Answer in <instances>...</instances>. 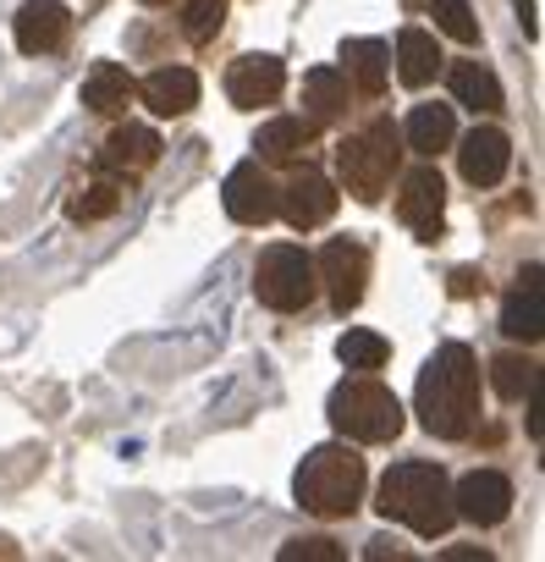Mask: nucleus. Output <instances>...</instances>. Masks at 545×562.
<instances>
[{"label":"nucleus","instance_id":"nucleus-16","mask_svg":"<svg viewBox=\"0 0 545 562\" xmlns=\"http://www.w3.org/2000/svg\"><path fill=\"white\" fill-rule=\"evenodd\" d=\"M160 133L155 127H138V122H122L111 138H105V149H100V166L105 171H116V177H144L155 160H160Z\"/></svg>","mask_w":545,"mask_h":562},{"label":"nucleus","instance_id":"nucleus-33","mask_svg":"<svg viewBox=\"0 0 545 562\" xmlns=\"http://www.w3.org/2000/svg\"><path fill=\"white\" fill-rule=\"evenodd\" d=\"M518 23H523V34H529V40L540 34V29H534V0H518Z\"/></svg>","mask_w":545,"mask_h":562},{"label":"nucleus","instance_id":"nucleus-28","mask_svg":"<svg viewBox=\"0 0 545 562\" xmlns=\"http://www.w3.org/2000/svg\"><path fill=\"white\" fill-rule=\"evenodd\" d=\"M490 386H496L507 403H518V397L534 386V364H529L523 353H496V359H490Z\"/></svg>","mask_w":545,"mask_h":562},{"label":"nucleus","instance_id":"nucleus-29","mask_svg":"<svg viewBox=\"0 0 545 562\" xmlns=\"http://www.w3.org/2000/svg\"><path fill=\"white\" fill-rule=\"evenodd\" d=\"M430 18H435V29H441L446 40L479 45V23H474V12H468V0H430Z\"/></svg>","mask_w":545,"mask_h":562},{"label":"nucleus","instance_id":"nucleus-3","mask_svg":"<svg viewBox=\"0 0 545 562\" xmlns=\"http://www.w3.org/2000/svg\"><path fill=\"white\" fill-rule=\"evenodd\" d=\"M364 485H370L364 458H359L353 447H342V441L315 447V452L298 463V474H293V496H298V507L315 513V518H353L359 502H364Z\"/></svg>","mask_w":545,"mask_h":562},{"label":"nucleus","instance_id":"nucleus-25","mask_svg":"<svg viewBox=\"0 0 545 562\" xmlns=\"http://www.w3.org/2000/svg\"><path fill=\"white\" fill-rule=\"evenodd\" d=\"M67 210H72V221H105V215L122 210V182H116V177H100V182L78 188Z\"/></svg>","mask_w":545,"mask_h":562},{"label":"nucleus","instance_id":"nucleus-9","mask_svg":"<svg viewBox=\"0 0 545 562\" xmlns=\"http://www.w3.org/2000/svg\"><path fill=\"white\" fill-rule=\"evenodd\" d=\"M397 215L402 226L419 232V243H435L446 232V182L435 166H413L402 177V193H397Z\"/></svg>","mask_w":545,"mask_h":562},{"label":"nucleus","instance_id":"nucleus-14","mask_svg":"<svg viewBox=\"0 0 545 562\" xmlns=\"http://www.w3.org/2000/svg\"><path fill=\"white\" fill-rule=\"evenodd\" d=\"M512 166V138L501 127H474L463 144H457V171L468 188H496Z\"/></svg>","mask_w":545,"mask_h":562},{"label":"nucleus","instance_id":"nucleus-26","mask_svg":"<svg viewBox=\"0 0 545 562\" xmlns=\"http://www.w3.org/2000/svg\"><path fill=\"white\" fill-rule=\"evenodd\" d=\"M337 359L348 364V370H381L386 359H391V342L381 337V331H348L342 342H337Z\"/></svg>","mask_w":545,"mask_h":562},{"label":"nucleus","instance_id":"nucleus-7","mask_svg":"<svg viewBox=\"0 0 545 562\" xmlns=\"http://www.w3.org/2000/svg\"><path fill=\"white\" fill-rule=\"evenodd\" d=\"M315 276H320V288L331 293L337 315L359 310L364 304V281H370V248L353 243V237H331L315 259Z\"/></svg>","mask_w":545,"mask_h":562},{"label":"nucleus","instance_id":"nucleus-23","mask_svg":"<svg viewBox=\"0 0 545 562\" xmlns=\"http://www.w3.org/2000/svg\"><path fill=\"white\" fill-rule=\"evenodd\" d=\"M402 138H408V149H413V155L435 160V155H441V149H452V138H457V116H452V105H413V111H408Z\"/></svg>","mask_w":545,"mask_h":562},{"label":"nucleus","instance_id":"nucleus-18","mask_svg":"<svg viewBox=\"0 0 545 562\" xmlns=\"http://www.w3.org/2000/svg\"><path fill=\"white\" fill-rule=\"evenodd\" d=\"M446 89H452V100H457V105H468L474 116H496V111H507L501 78H496L485 61H452Z\"/></svg>","mask_w":545,"mask_h":562},{"label":"nucleus","instance_id":"nucleus-6","mask_svg":"<svg viewBox=\"0 0 545 562\" xmlns=\"http://www.w3.org/2000/svg\"><path fill=\"white\" fill-rule=\"evenodd\" d=\"M320 293V276H315V259L298 248V243H270L259 248V265H253V299L276 315H298L309 310Z\"/></svg>","mask_w":545,"mask_h":562},{"label":"nucleus","instance_id":"nucleus-11","mask_svg":"<svg viewBox=\"0 0 545 562\" xmlns=\"http://www.w3.org/2000/svg\"><path fill=\"white\" fill-rule=\"evenodd\" d=\"M220 199H226V215H231L237 226H264L270 215H276V182L264 177V160H242V166H231Z\"/></svg>","mask_w":545,"mask_h":562},{"label":"nucleus","instance_id":"nucleus-1","mask_svg":"<svg viewBox=\"0 0 545 562\" xmlns=\"http://www.w3.org/2000/svg\"><path fill=\"white\" fill-rule=\"evenodd\" d=\"M413 414L435 441H463L479 425V359H474V348L446 342L430 353V364L419 370Z\"/></svg>","mask_w":545,"mask_h":562},{"label":"nucleus","instance_id":"nucleus-30","mask_svg":"<svg viewBox=\"0 0 545 562\" xmlns=\"http://www.w3.org/2000/svg\"><path fill=\"white\" fill-rule=\"evenodd\" d=\"M282 562H342V546L326 540V535H304V540L282 546Z\"/></svg>","mask_w":545,"mask_h":562},{"label":"nucleus","instance_id":"nucleus-31","mask_svg":"<svg viewBox=\"0 0 545 562\" xmlns=\"http://www.w3.org/2000/svg\"><path fill=\"white\" fill-rule=\"evenodd\" d=\"M364 557H370V562H386V557H397V562H408V551H402V546H397V540H391V535H375V540H370V551H364Z\"/></svg>","mask_w":545,"mask_h":562},{"label":"nucleus","instance_id":"nucleus-24","mask_svg":"<svg viewBox=\"0 0 545 562\" xmlns=\"http://www.w3.org/2000/svg\"><path fill=\"white\" fill-rule=\"evenodd\" d=\"M435 72H441V45H435V34L402 29V34H397V78H402L408 89H424Z\"/></svg>","mask_w":545,"mask_h":562},{"label":"nucleus","instance_id":"nucleus-12","mask_svg":"<svg viewBox=\"0 0 545 562\" xmlns=\"http://www.w3.org/2000/svg\"><path fill=\"white\" fill-rule=\"evenodd\" d=\"M282 89H287V67H282L276 56H242V61H231V72H226V100H231L237 111L276 105Z\"/></svg>","mask_w":545,"mask_h":562},{"label":"nucleus","instance_id":"nucleus-20","mask_svg":"<svg viewBox=\"0 0 545 562\" xmlns=\"http://www.w3.org/2000/svg\"><path fill=\"white\" fill-rule=\"evenodd\" d=\"M138 100L155 111V116H188L198 105V78L188 67H160L138 83Z\"/></svg>","mask_w":545,"mask_h":562},{"label":"nucleus","instance_id":"nucleus-19","mask_svg":"<svg viewBox=\"0 0 545 562\" xmlns=\"http://www.w3.org/2000/svg\"><path fill=\"white\" fill-rule=\"evenodd\" d=\"M342 78L364 100H381L386 94V78H391V50L381 40H348L342 45Z\"/></svg>","mask_w":545,"mask_h":562},{"label":"nucleus","instance_id":"nucleus-32","mask_svg":"<svg viewBox=\"0 0 545 562\" xmlns=\"http://www.w3.org/2000/svg\"><path fill=\"white\" fill-rule=\"evenodd\" d=\"M446 562H490V551H479V546H452V551H441Z\"/></svg>","mask_w":545,"mask_h":562},{"label":"nucleus","instance_id":"nucleus-17","mask_svg":"<svg viewBox=\"0 0 545 562\" xmlns=\"http://www.w3.org/2000/svg\"><path fill=\"white\" fill-rule=\"evenodd\" d=\"M315 122L309 116H276V122H264L259 127V138H253V149H259V160H276V166H298V160H309V149H315Z\"/></svg>","mask_w":545,"mask_h":562},{"label":"nucleus","instance_id":"nucleus-10","mask_svg":"<svg viewBox=\"0 0 545 562\" xmlns=\"http://www.w3.org/2000/svg\"><path fill=\"white\" fill-rule=\"evenodd\" d=\"M452 507H457V518H468L479 529H496L512 513V480L501 469H474L452 485Z\"/></svg>","mask_w":545,"mask_h":562},{"label":"nucleus","instance_id":"nucleus-13","mask_svg":"<svg viewBox=\"0 0 545 562\" xmlns=\"http://www.w3.org/2000/svg\"><path fill=\"white\" fill-rule=\"evenodd\" d=\"M67 34H72V18H67L61 0H23L18 18H12V40H18L23 56H50V50L67 45Z\"/></svg>","mask_w":545,"mask_h":562},{"label":"nucleus","instance_id":"nucleus-8","mask_svg":"<svg viewBox=\"0 0 545 562\" xmlns=\"http://www.w3.org/2000/svg\"><path fill=\"white\" fill-rule=\"evenodd\" d=\"M337 204H342V193H337L331 177L315 171V166H304L287 188H276V215H287L293 232H315V226H326V221L337 215Z\"/></svg>","mask_w":545,"mask_h":562},{"label":"nucleus","instance_id":"nucleus-4","mask_svg":"<svg viewBox=\"0 0 545 562\" xmlns=\"http://www.w3.org/2000/svg\"><path fill=\"white\" fill-rule=\"evenodd\" d=\"M397 166H402V133H397L391 116H381L364 133H348L337 144V177H342V188L359 204H381L391 177H397Z\"/></svg>","mask_w":545,"mask_h":562},{"label":"nucleus","instance_id":"nucleus-15","mask_svg":"<svg viewBox=\"0 0 545 562\" xmlns=\"http://www.w3.org/2000/svg\"><path fill=\"white\" fill-rule=\"evenodd\" d=\"M501 337L512 342H540L545 337V288H540V265L518 270V288L501 304Z\"/></svg>","mask_w":545,"mask_h":562},{"label":"nucleus","instance_id":"nucleus-21","mask_svg":"<svg viewBox=\"0 0 545 562\" xmlns=\"http://www.w3.org/2000/svg\"><path fill=\"white\" fill-rule=\"evenodd\" d=\"M133 100H138V78L116 61H94V72L83 78V105L94 116H122Z\"/></svg>","mask_w":545,"mask_h":562},{"label":"nucleus","instance_id":"nucleus-2","mask_svg":"<svg viewBox=\"0 0 545 562\" xmlns=\"http://www.w3.org/2000/svg\"><path fill=\"white\" fill-rule=\"evenodd\" d=\"M391 524H408L413 535L435 540L457 524V507H452V480L441 463H424V458H408V463H391L386 480H381V502H375Z\"/></svg>","mask_w":545,"mask_h":562},{"label":"nucleus","instance_id":"nucleus-34","mask_svg":"<svg viewBox=\"0 0 545 562\" xmlns=\"http://www.w3.org/2000/svg\"><path fill=\"white\" fill-rule=\"evenodd\" d=\"M144 7H171V0H144Z\"/></svg>","mask_w":545,"mask_h":562},{"label":"nucleus","instance_id":"nucleus-27","mask_svg":"<svg viewBox=\"0 0 545 562\" xmlns=\"http://www.w3.org/2000/svg\"><path fill=\"white\" fill-rule=\"evenodd\" d=\"M226 7L231 0H182V34L193 45H209L220 34V23H226Z\"/></svg>","mask_w":545,"mask_h":562},{"label":"nucleus","instance_id":"nucleus-22","mask_svg":"<svg viewBox=\"0 0 545 562\" xmlns=\"http://www.w3.org/2000/svg\"><path fill=\"white\" fill-rule=\"evenodd\" d=\"M348 100H353V83L342 78V67H315L304 78V105H309V122L315 127L342 122L348 116Z\"/></svg>","mask_w":545,"mask_h":562},{"label":"nucleus","instance_id":"nucleus-5","mask_svg":"<svg viewBox=\"0 0 545 562\" xmlns=\"http://www.w3.org/2000/svg\"><path fill=\"white\" fill-rule=\"evenodd\" d=\"M326 414H331L337 436H342V441H359V447H386V441H397L402 425H408L397 392L381 386L375 375H353V381H342V386L331 392Z\"/></svg>","mask_w":545,"mask_h":562}]
</instances>
